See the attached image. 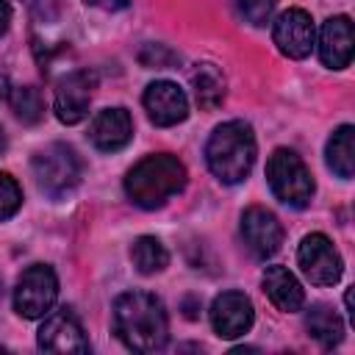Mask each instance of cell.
Listing matches in <instances>:
<instances>
[{
    "label": "cell",
    "mask_w": 355,
    "mask_h": 355,
    "mask_svg": "<svg viewBox=\"0 0 355 355\" xmlns=\"http://www.w3.org/2000/svg\"><path fill=\"white\" fill-rule=\"evenodd\" d=\"M139 61L147 69H169V67L180 64V55L175 50H169L166 44H144L139 53Z\"/></svg>",
    "instance_id": "cell-23"
},
{
    "label": "cell",
    "mask_w": 355,
    "mask_h": 355,
    "mask_svg": "<svg viewBox=\"0 0 355 355\" xmlns=\"http://www.w3.org/2000/svg\"><path fill=\"white\" fill-rule=\"evenodd\" d=\"M8 103H11L14 116L22 125H36L44 116V100H42V92L36 86H11Z\"/></svg>",
    "instance_id": "cell-21"
},
{
    "label": "cell",
    "mask_w": 355,
    "mask_h": 355,
    "mask_svg": "<svg viewBox=\"0 0 355 355\" xmlns=\"http://www.w3.org/2000/svg\"><path fill=\"white\" fill-rule=\"evenodd\" d=\"M31 166H33L36 186L47 197H53V200L67 197L80 183V158H78V153L69 144L53 141V144L42 147L33 155V164Z\"/></svg>",
    "instance_id": "cell-5"
},
{
    "label": "cell",
    "mask_w": 355,
    "mask_h": 355,
    "mask_svg": "<svg viewBox=\"0 0 355 355\" xmlns=\"http://www.w3.org/2000/svg\"><path fill=\"white\" fill-rule=\"evenodd\" d=\"M241 239H244L247 250L255 258L266 261L280 250L283 227H280V222H277V216L272 211H266L261 205H252V208H247L241 214Z\"/></svg>",
    "instance_id": "cell-10"
},
{
    "label": "cell",
    "mask_w": 355,
    "mask_h": 355,
    "mask_svg": "<svg viewBox=\"0 0 355 355\" xmlns=\"http://www.w3.org/2000/svg\"><path fill=\"white\" fill-rule=\"evenodd\" d=\"M86 6H94V8H103V11H119L125 8L130 0H83Z\"/></svg>",
    "instance_id": "cell-26"
},
{
    "label": "cell",
    "mask_w": 355,
    "mask_h": 355,
    "mask_svg": "<svg viewBox=\"0 0 355 355\" xmlns=\"http://www.w3.org/2000/svg\"><path fill=\"white\" fill-rule=\"evenodd\" d=\"M266 180H269V189L272 194L291 205V208H305L313 197V175L311 169L305 166V161L288 150V147H277L269 161H266Z\"/></svg>",
    "instance_id": "cell-4"
},
{
    "label": "cell",
    "mask_w": 355,
    "mask_h": 355,
    "mask_svg": "<svg viewBox=\"0 0 355 355\" xmlns=\"http://www.w3.org/2000/svg\"><path fill=\"white\" fill-rule=\"evenodd\" d=\"M144 111L153 125L172 128L189 116V97L172 80H155L144 89Z\"/></svg>",
    "instance_id": "cell-11"
},
{
    "label": "cell",
    "mask_w": 355,
    "mask_h": 355,
    "mask_svg": "<svg viewBox=\"0 0 355 355\" xmlns=\"http://www.w3.org/2000/svg\"><path fill=\"white\" fill-rule=\"evenodd\" d=\"M36 344L44 352H89V338L83 336L80 322L69 311L50 313L39 327Z\"/></svg>",
    "instance_id": "cell-13"
},
{
    "label": "cell",
    "mask_w": 355,
    "mask_h": 355,
    "mask_svg": "<svg viewBox=\"0 0 355 355\" xmlns=\"http://www.w3.org/2000/svg\"><path fill=\"white\" fill-rule=\"evenodd\" d=\"M114 333L133 352L164 349L169 319L164 302L150 291H125L114 302Z\"/></svg>",
    "instance_id": "cell-1"
},
{
    "label": "cell",
    "mask_w": 355,
    "mask_h": 355,
    "mask_svg": "<svg viewBox=\"0 0 355 355\" xmlns=\"http://www.w3.org/2000/svg\"><path fill=\"white\" fill-rule=\"evenodd\" d=\"M191 86H194V100L202 111H214L225 103L227 83H225V75L214 64H197L191 69Z\"/></svg>",
    "instance_id": "cell-18"
},
{
    "label": "cell",
    "mask_w": 355,
    "mask_h": 355,
    "mask_svg": "<svg viewBox=\"0 0 355 355\" xmlns=\"http://www.w3.org/2000/svg\"><path fill=\"white\" fill-rule=\"evenodd\" d=\"M297 261H300L302 275L313 286H333V283H338V277L344 272V261L324 233H308L300 241Z\"/></svg>",
    "instance_id": "cell-7"
},
{
    "label": "cell",
    "mask_w": 355,
    "mask_h": 355,
    "mask_svg": "<svg viewBox=\"0 0 355 355\" xmlns=\"http://www.w3.org/2000/svg\"><path fill=\"white\" fill-rule=\"evenodd\" d=\"M130 261L141 275H155L169 263V252L155 236H139L130 247Z\"/></svg>",
    "instance_id": "cell-20"
},
{
    "label": "cell",
    "mask_w": 355,
    "mask_h": 355,
    "mask_svg": "<svg viewBox=\"0 0 355 355\" xmlns=\"http://www.w3.org/2000/svg\"><path fill=\"white\" fill-rule=\"evenodd\" d=\"M255 133L247 122L230 119L214 128L205 144V164L216 180L233 186L241 183L255 164Z\"/></svg>",
    "instance_id": "cell-3"
},
{
    "label": "cell",
    "mask_w": 355,
    "mask_h": 355,
    "mask_svg": "<svg viewBox=\"0 0 355 355\" xmlns=\"http://www.w3.org/2000/svg\"><path fill=\"white\" fill-rule=\"evenodd\" d=\"M58 297V277L47 263L28 266L14 288V311L25 319H42L50 313Z\"/></svg>",
    "instance_id": "cell-6"
},
{
    "label": "cell",
    "mask_w": 355,
    "mask_h": 355,
    "mask_svg": "<svg viewBox=\"0 0 355 355\" xmlns=\"http://www.w3.org/2000/svg\"><path fill=\"white\" fill-rule=\"evenodd\" d=\"M261 283H263V291H266V297L272 300L275 308H280L286 313H294V311L302 308L305 291H302L300 280L286 266H266Z\"/></svg>",
    "instance_id": "cell-16"
},
{
    "label": "cell",
    "mask_w": 355,
    "mask_h": 355,
    "mask_svg": "<svg viewBox=\"0 0 355 355\" xmlns=\"http://www.w3.org/2000/svg\"><path fill=\"white\" fill-rule=\"evenodd\" d=\"M94 89H97V75L92 69H75V72H69L58 83L55 100H53V108H55L58 122H64V125L83 122L86 114H89V103H92Z\"/></svg>",
    "instance_id": "cell-8"
},
{
    "label": "cell",
    "mask_w": 355,
    "mask_h": 355,
    "mask_svg": "<svg viewBox=\"0 0 355 355\" xmlns=\"http://www.w3.org/2000/svg\"><path fill=\"white\" fill-rule=\"evenodd\" d=\"M25 8H28V14L33 17V19H39V22H53V19H58V14H61V8H64V0H19Z\"/></svg>",
    "instance_id": "cell-25"
},
{
    "label": "cell",
    "mask_w": 355,
    "mask_h": 355,
    "mask_svg": "<svg viewBox=\"0 0 355 355\" xmlns=\"http://www.w3.org/2000/svg\"><path fill=\"white\" fill-rule=\"evenodd\" d=\"M324 158L336 178H341V180L352 178V172H355V128L352 125H341L333 130V136L327 139V147H324Z\"/></svg>",
    "instance_id": "cell-17"
},
{
    "label": "cell",
    "mask_w": 355,
    "mask_h": 355,
    "mask_svg": "<svg viewBox=\"0 0 355 355\" xmlns=\"http://www.w3.org/2000/svg\"><path fill=\"white\" fill-rule=\"evenodd\" d=\"M239 11L250 25L261 28L269 22V17L275 11V0H239Z\"/></svg>",
    "instance_id": "cell-24"
},
{
    "label": "cell",
    "mask_w": 355,
    "mask_h": 355,
    "mask_svg": "<svg viewBox=\"0 0 355 355\" xmlns=\"http://www.w3.org/2000/svg\"><path fill=\"white\" fill-rule=\"evenodd\" d=\"M305 330L324 349H333L344 338V322H341V316L330 305H324V302H316V305L308 308V313H305Z\"/></svg>",
    "instance_id": "cell-19"
},
{
    "label": "cell",
    "mask_w": 355,
    "mask_h": 355,
    "mask_svg": "<svg viewBox=\"0 0 355 355\" xmlns=\"http://www.w3.org/2000/svg\"><path fill=\"white\" fill-rule=\"evenodd\" d=\"M0 297H3V277H0Z\"/></svg>",
    "instance_id": "cell-30"
},
{
    "label": "cell",
    "mask_w": 355,
    "mask_h": 355,
    "mask_svg": "<svg viewBox=\"0 0 355 355\" xmlns=\"http://www.w3.org/2000/svg\"><path fill=\"white\" fill-rule=\"evenodd\" d=\"M6 150V136H3V130H0V153Z\"/></svg>",
    "instance_id": "cell-29"
},
{
    "label": "cell",
    "mask_w": 355,
    "mask_h": 355,
    "mask_svg": "<svg viewBox=\"0 0 355 355\" xmlns=\"http://www.w3.org/2000/svg\"><path fill=\"white\" fill-rule=\"evenodd\" d=\"M255 311L247 294L241 291H222L211 302V327L222 338H239L252 327Z\"/></svg>",
    "instance_id": "cell-12"
},
{
    "label": "cell",
    "mask_w": 355,
    "mask_h": 355,
    "mask_svg": "<svg viewBox=\"0 0 355 355\" xmlns=\"http://www.w3.org/2000/svg\"><path fill=\"white\" fill-rule=\"evenodd\" d=\"M186 186V166L178 155L155 153L141 158L128 175H125V194L133 205L144 211H155L166 205L175 194H180Z\"/></svg>",
    "instance_id": "cell-2"
},
{
    "label": "cell",
    "mask_w": 355,
    "mask_h": 355,
    "mask_svg": "<svg viewBox=\"0 0 355 355\" xmlns=\"http://www.w3.org/2000/svg\"><path fill=\"white\" fill-rule=\"evenodd\" d=\"M319 58L330 69H344L352 61V22L338 14L330 17L319 31Z\"/></svg>",
    "instance_id": "cell-15"
},
{
    "label": "cell",
    "mask_w": 355,
    "mask_h": 355,
    "mask_svg": "<svg viewBox=\"0 0 355 355\" xmlns=\"http://www.w3.org/2000/svg\"><path fill=\"white\" fill-rule=\"evenodd\" d=\"M272 39L277 44V50L288 58H308L313 44H316V28L308 11L302 8H288L275 19L272 28Z\"/></svg>",
    "instance_id": "cell-9"
},
{
    "label": "cell",
    "mask_w": 355,
    "mask_h": 355,
    "mask_svg": "<svg viewBox=\"0 0 355 355\" xmlns=\"http://www.w3.org/2000/svg\"><path fill=\"white\" fill-rule=\"evenodd\" d=\"M133 139V119L125 108H103L89 125V141L100 153H116Z\"/></svg>",
    "instance_id": "cell-14"
},
{
    "label": "cell",
    "mask_w": 355,
    "mask_h": 355,
    "mask_svg": "<svg viewBox=\"0 0 355 355\" xmlns=\"http://www.w3.org/2000/svg\"><path fill=\"white\" fill-rule=\"evenodd\" d=\"M22 205V189L19 183L8 175V172H0V222L11 219Z\"/></svg>",
    "instance_id": "cell-22"
},
{
    "label": "cell",
    "mask_w": 355,
    "mask_h": 355,
    "mask_svg": "<svg viewBox=\"0 0 355 355\" xmlns=\"http://www.w3.org/2000/svg\"><path fill=\"white\" fill-rule=\"evenodd\" d=\"M8 92H11V83H8V72H6V69H0V103L8 97Z\"/></svg>",
    "instance_id": "cell-28"
},
{
    "label": "cell",
    "mask_w": 355,
    "mask_h": 355,
    "mask_svg": "<svg viewBox=\"0 0 355 355\" xmlns=\"http://www.w3.org/2000/svg\"><path fill=\"white\" fill-rule=\"evenodd\" d=\"M8 22H11V6L6 0H0V36L8 31Z\"/></svg>",
    "instance_id": "cell-27"
}]
</instances>
